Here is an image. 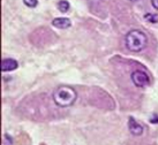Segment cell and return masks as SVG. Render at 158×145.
Wrapping results in <instances>:
<instances>
[{"mask_svg":"<svg viewBox=\"0 0 158 145\" xmlns=\"http://www.w3.org/2000/svg\"><path fill=\"white\" fill-rule=\"evenodd\" d=\"M22 1L23 4L28 6V7H30V8H34L38 5V0H22Z\"/></svg>","mask_w":158,"mask_h":145,"instance_id":"9","label":"cell"},{"mask_svg":"<svg viewBox=\"0 0 158 145\" xmlns=\"http://www.w3.org/2000/svg\"><path fill=\"white\" fill-rule=\"evenodd\" d=\"M150 122H151V123H157V124H158V115H155L154 118L150 120Z\"/></svg>","mask_w":158,"mask_h":145,"instance_id":"11","label":"cell"},{"mask_svg":"<svg viewBox=\"0 0 158 145\" xmlns=\"http://www.w3.org/2000/svg\"><path fill=\"white\" fill-rule=\"evenodd\" d=\"M131 79H132V82L134 83V85H136L137 88H144L147 85H149V83H150L148 74L142 70L133 71Z\"/></svg>","mask_w":158,"mask_h":145,"instance_id":"3","label":"cell"},{"mask_svg":"<svg viewBox=\"0 0 158 145\" xmlns=\"http://www.w3.org/2000/svg\"><path fill=\"white\" fill-rule=\"evenodd\" d=\"M52 24L58 29H67L72 26V22L67 18H57L52 21Z\"/></svg>","mask_w":158,"mask_h":145,"instance_id":"6","label":"cell"},{"mask_svg":"<svg viewBox=\"0 0 158 145\" xmlns=\"http://www.w3.org/2000/svg\"><path fill=\"white\" fill-rule=\"evenodd\" d=\"M19 67V63L16 60H14V59H4L2 61H1V70L2 71H13L15 70L16 68Z\"/></svg>","mask_w":158,"mask_h":145,"instance_id":"5","label":"cell"},{"mask_svg":"<svg viewBox=\"0 0 158 145\" xmlns=\"http://www.w3.org/2000/svg\"><path fill=\"white\" fill-rule=\"evenodd\" d=\"M77 93L70 87H59L53 93V100L59 107H69L75 103Z\"/></svg>","mask_w":158,"mask_h":145,"instance_id":"2","label":"cell"},{"mask_svg":"<svg viewBox=\"0 0 158 145\" xmlns=\"http://www.w3.org/2000/svg\"><path fill=\"white\" fill-rule=\"evenodd\" d=\"M144 18L145 20H148V21H150L151 23H157L158 22V16L157 15H155V14H151V13L145 14Z\"/></svg>","mask_w":158,"mask_h":145,"instance_id":"8","label":"cell"},{"mask_svg":"<svg viewBox=\"0 0 158 145\" xmlns=\"http://www.w3.org/2000/svg\"><path fill=\"white\" fill-rule=\"evenodd\" d=\"M151 5L158 10V0H151Z\"/></svg>","mask_w":158,"mask_h":145,"instance_id":"10","label":"cell"},{"mask_svg":"<svg viewBox=\"0 0 158 145\" xmlns=\"http://www.w3.org/2000/svg\"><path fill=\"white\" fill-rule=\"evenodd\" d=\"M128 129H129L131 134L134 136H140L143 132V127L132 116L128 119Z\"/></svg>","mask_w":158,"mask_h":145,"instance_id":"4","label":"cell"},{"mask_svg":"<svg viewBox=\"0 0 158 145\" xmlns=\"http://www.w3.org/2000/svg\"><path fill=\"white\" fill-rule=\"evenodd\" d=\"M57 7H58V9L61 12V13H67V12L69 10V8H70V5H69V2H68L67 0H60V1L58 2Z\"/></svg>","mask_w":158,"mask_h":145,"instance_id":"7","label":"cell"},{"mask_svg":"<svg viewBox=\"0 0 158 145\" xmlns=\"http://www.w3.org/2000/svg\"><path fill=\"white\" fill-rule=\"evenodd\" d=\"M125 43H126V47L129 51L140 52L148 44V37L145 36L144 32H142L141 30L134 29V30H131L126 35Z\"/></svg>","mask_w":158,"mask_h":145,"instance_id":"1","label":"cell"},{"mask_svg":"<svg viewBox=\"0 0 158 145\" xmlns=\"http://www.w3.org/2000/svg\"><path fill=\"white\" fill-rule=\"evenodd\" d=\"M131 1H136V0H131Z\"/></svg>","mask_w":158,"mask_h":145,"instance_id":"12","label":"cell"}]
</instances>
